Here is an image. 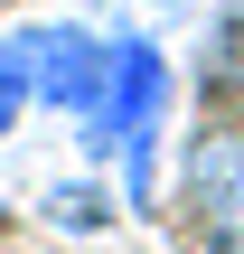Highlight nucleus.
<instances>
[{
    "mask_svg": "<svg viewBox=\"0 0 244 254\" xmlns=\"http://www.w3.org/2000/svg\"><path fill=\"white\" fill-rule=\"evenodd\" d=\"M19 47H28V104L75 123L94 104V85H103V47L113 38H94L85 19H38V28H19Z\"/></svg>",
    "mask_w": 244,
    "mask_h": 254,
    "instance_id": "7ed1b4c3",
    "label": "nucleus"
},
{
    "mask_svg": "<svg viewBox=\"0 0 244 254\" xmlns=\"http://www.w3.org/2000/svg\"><path fill=\"white\" fill-rule=\"evenodd\" d=\"M19 113H28V47H19V28L0 38V132H19Z\"/></svg>",
    "mask_w": 244,
    "mask_h": 254,
    "instance_id": "39448f33",
    "label": "nucleus"
},
{
    "mask_svg": "<svg viewBox=\"0 0 244 254\" xmlns=\"http://www.w3.org/2000/svg\"><path fill=\"white\" fill-rule=\"evenodd\" d=\"M179 207H188V236L207 254H244V132L235 123L188 132V151H179Z\"/></svg>",
    "mask_w": 244,
    "mask_h": 254,
    "instance_id": "f03ea898",
    "label": "nucleus"
},
{
    "mask_svg": "<svg viewBox=\"0 0 244 254\" xmlns=\"http://www.w3.org/2000/svg\"><path fill=\"white\" fill-rule=\"evenodd\" d=\"M207 57H216V66H207V85H244V9H226V19H216Z\"/></svg>",
    "mask_w": 244,
    "mask_h": 254,
    "instance_id": "423d86ee",
    "label": "nucleus"
},
{
    "mask_svg": "<svg viewBox=\"0 0 244 254\" xmlns=\"http://www.w3.org/2000/svg\"><path fill=\"white\" fill-rule=\"evenodd\" d=\"M169 104H179V75H169V57L150 47V38H113L103 47V85H94V104L75 113V141H85V160L103 170H122V207L132 217H150V170H160V132H169Z\"/></svg>",
    "mask_w": 244,
    "mask_h": 254,
    "instance_id": "f257e3e1",
    "label": "nucleus"
},
{
    "mask_svg": "<svg viewBox=\"0 0 244 254\" xmlns=\"http://www.w3.org/2000/svg\"><path fill=\"white\" fill-rule=\"evenodd\" d=\"M113 207H122V198H103L94 179H56V189L38 198V217H47L56 236H103V226H113Z\"/></svg>",
    "mask_w": 244,
    "mask_h": 254,
    "instance_id": "20e7f679",
    "label": "nucleus"
}]
</instances>
